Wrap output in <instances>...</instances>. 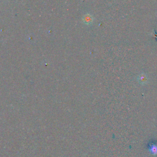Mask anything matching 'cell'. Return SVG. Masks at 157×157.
<instances>
[{"label": "cell", "mask_w": 157, "mask_h": 157, "mask_svg": "<svg viewBox=\"0 0 157 157\" xmlns=\"http://www.w3.org/2000/svg\"><path fill=\"white\" fill-rule=\"evenodd\" d=\"M137 80L141 85H145L148 83V78L146 74H145L144 73H141L140 74H139L138 75Z\"/></svg>", "instance_id": "1"}, {"label": "cell", "mask_w": 157, "mask_h": 157, "mask_svg": "<svg viewBox=\"0 0 157 157\" xmlns=\"http://www.w3.org/2000/svg\"><path fill=\"white\" fill-rule=\"evenodd\" d=\"M148 151L151 155H157V145L151 144L148 148Z\"/></svg>", "instance_id": "3"}, {"label": "cell", "mask_w": 157, "mask_h": 157, "mask_svg": "<svg viewBox=\"0 0 157 157\" xmlns=\"http://www.w3.org/2000/svg\"><path fill=\"white\" fill-rule=\"evenodd\" d=\"M83 21L85 23H86V25H90L93 21V17L91 15L87 13L83 17Z\"/></svg>", "instance_id": "2"}]
</instances>
